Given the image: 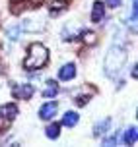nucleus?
<instances>
[{"instance_id": "nucleus-6", "label": "nucleus", "mask_w": 138, "mask_h": 147, "mask_svg": "<svg viewBox=\"0 0 138 147\" xmlns=\"http://www.w3.org/2000/svg\"><path fill=\"white\" fill-rule=\"evenodd\" d=\"M103 18H105V4L103 2H94V6H92V22L101 23Z\"/></svg>"}, {"instance_id": "nucleus-16", "label": "nucleus", "mask_w": 138, "mask_h": 147, "mask_svg": "<svg viewBox=\"0 0 138 147\" xmlns=\"http://www.w3.org/2000/svg\"><path fill=\"white\" fill-rule=\"evenodd\" d=\"M18 35H20V27H16V29H12V27H10V29H8V37H10L12 41H16V39H18Z\"/></svg>"}, {"instance_id": "nucleus-14", "label": "nucleus", "mask_w": 138, "mask_h": 147, "mask_svg": "<svg viewBox=\"0 0 138 147\" xmlns=\"http://www.w3.org/2000/svg\"><path fill=\"white\" fill-rule=\"evenodd\" d=\"M58 136H60V124H51L47 128V138L49 140H57Z\"/></svg>"}, {"instance_id": "nucleus-15", "label": "nucleus", "mask_w": 138, "mask_h": 147, "mask_svg": "<svg viewBox=\"0 0 138 147\" xmlns=\"http://www.w3.org/2000/svg\"><path fill=\"white\" fill-rule=\"evenodd\" d=\"M89 99H92L89 95H80V97H76V99H74V103L78 105V107H86V105L89 103Z\"/></svg>"}, {"instance_id": "nucleus-11", "label": "nucleus", "mask_w": 138, "mask_h": 147, "mask_svg": "<svg viewBox=\"0 0 138 147\" xmlns=\"http://www.w3.org/2000/svg\"><path fill=\"white\" fill-rule=\"evenodd\" d=\"M78 120H80V116L76 114V112H66L64 118H62V126H68V128H74V126L78 124Z\"/></svg>"}, {"instance_id": "nucleus-7", "label": "nucleus", "mask_w": 138, "mask_h": 147, "mask_svg": "<svg viewBox=\"0 0 138 147\" xmlns=\"http://www.w3.org/2000/svg\"><path fill=\"white\" fill-rule=\"evenodd\" d=\"M57 109H58L57 103H45L43 107L39 109V116L43 118V120H49V118H53L57 114Z\"/></svg>"}, {"instance_id": "nucleus-2", "label": "nucleus", "mask_w": 138, "mask_h": 147, "mask_svg": "<svg viewBox=\"0 0 138 147\" xmlns=\"http://www.w3.org/2000/svg\"><path fill=\"white\" fill-rule=\"evenodd\" d=\"M124 60H126L124 51L117 49V47H115V49H111L109 54H107V58H105V74H107V76H111V78H115L117 74L121 72Z\"/></svg>"}, {"instance_id": "nucleus-1", "label": "nucleus", "mask_w": 138, "mask_h": 147, "mask_svg": "<svg viewBox=\"0 0 138 147\" xmlns=\"http://www.w3.org/2000/svg\"><path fill=\"white\" fill-rule=\"evenodd\" d=\"M49 62V51L47 47L41 43H31L27 49V58L23 60V68L27 72H35V70H41Z\"/></svg>"}, {"instance_id": "nucleus-18", "label": "nucleus", "mask_w": 138, "mask_h": 147, "mask_svg": "<svg viewBox=\"0 0 138 147\" xmlns=\"http://www.w3.org/2000/svg\"><path fill=\"white\" fill-rule=\"evenodd\" d=\"M107 6L109 8H119L121 6V0H107Z\"/></svg>"}, {"instance_id": "nucleus-10", "label": "nucleus", "mask_w": 138, "mask_h": 147, "mask_svg": "<svg viewBox=\"0 0 138 147\" xmlns=\"http://www.w3.org/2000/svg\"><path fill=\"white\" fill-rule=\"evenodd\" d=\"M109 128H111V120H109V118H103L99 124H95V128H94V136H95V138H99V136H103V134L109 132Z\"/></svg>"}, {"instance_id": "nucleus-9", "label": "nucleus", "mask_w": 138, "mask_h": 147, "mask_svg": "<svg viewBox=\"0 0 138 147\" xmlns=\"http://www.w3.org/2000/svg\"><path fill=\"white\" fill-rule=\"evenodd\" d=\"M57 93H58V83L53 81V80H49L47 83H45V87H43V97L45 99H53Z\"/></svg>"}, {"instance_id": "nucleus-3", "label": "nucleus", "mask_w": 138, "mask_h": 147, "mask_svg": "<svg viewBox=\"0 0 138 147\" xmlns=\"http://www.w3.org/2000/svg\"><path fill=\"white\" fill-rule=\"evenodd\" d=\"M18 116V107L14 103H8L0 107V132H6L12 126V120Z\"/></svg>"}, {"instance_id": "nucleus-8", "label": "nucleus", "mask_w": 138, "mask_h": 147, "mask_svg": "<svg viewBox=\"0 0 138 147\" xmlns=\"http://www.w3.org/2000/svg\"><path fill=\"white\" fill-rule=\"evenodd\" d=\"M74 76H76V66H74V64H66V66H62L60 70H58V78H60L62 81L72 80Z\"/></svg>"}, {"instance_id": "nucleus-12", "label": "nucleus", "mask_w": 138, "mask_h": 147, "mask_svg": "<svg viewBox=\"0 0 138 147\" xmlns=\"http://www.w3.org/2000/svg\"><path fill=\"white\" fill-rule=\"evenodd\" d=\"M66 4H68V0H53L51 8H49L51 16H58V12H62V10L66 8Z\"/></svg>"}, {"instance_id": "nucleus-17", "label": "nucleus", "mask_w": 138, "mask_h": 147, "mask_svg": "<svg viewBox=\"0 0 138 147\" xmlns=\"http://www.w3.org/2000/svg\"><path fill=\"white\" fill-rule=\"evenodd\" d=\"M84 41L86 43H95V35L94 33H84Z\"/></svg>"}, {"instance_id": "nucleus-13", "label": "nucleus", "mask_w": 138, "mask_h": 147, "mask_svg": "<svg viewBox=\"0 0 138 147\" xmlns=\"http://www.w3.org/2000/svg\"><path fill=\"white\" fill-rule=\"evenodd\" d=\"M136 138H138V130L132 126V128H128L126 134H124V143H126V145H132V143L136 141Z\"/></svg>"}, {"instance_id": "nucleus-4", "label": "nucleus", "mask_w": 138, "mask_h": 147, "mask_svg": "<svg viewBox=\"0 0 138 147\" xmlns=\"http://www.w3.org/2000/svg\"><path fill=\"white\" fill-rule=\"evenodd\" d=\"M33 85H29V83H18L12 87V95L16 99H29V97L33 95Z\"/></svg>"}, {"instance_id": "nucleus-5", "label": "nucleus", "mask_w": 138, "mask_h": 147, "mask_svg": "<svg viewBox=\"0 0 138 147\" xmlns=\"http://www.w3.org/2000/svg\"><path fill=\"white\" fill-rule=\"evenodd\" d=\"M41 0H12V14H20L25 8H37Z\"/></svg>"}]
</instances>
